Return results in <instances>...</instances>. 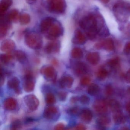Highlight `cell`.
I'll return each mask as SVG.
<instances>
[{"label":"cell","instance_id":"46","mask_svg":"<svg viewBox=\"0 0 130 130\" xmlns=\"http://www.w3.org/2000/svg\"><path fill=\"white\" fill-rule=\"evenodd\" d=\"M79 100V98L76 96H73L71 97L70 99V101L71 103H75L77 102V100Z\"/></svg>","mask_w":130,"mask_h":130},{"label":"cell","instance_id":"25","mask_svg":"<svg viewBox=\"0 0 130 130\" xmlns=\"http://www.w3.org/2000/svg\"><path fill=\"white\" fill-rule=\"evenodd\" d=\"M20 81L17 77H12L8 81L7 86L10 89H14V90L17 89L19 86Z\"/></svg>","mask_w":130,"mask_h":130},{"label":"cell","instance_id":"35","mask_svg":"<svg viewBox=\"0 0 130 130\" xmlns=\"http://www.w3.org/2000/svg\"><path fill=\"white\" fill-rule=\"evenodd\" d=\"M22 127V123L19 120H15L13 122L10 126V128L12 130H18Z\"/></svg>","mask_w":130,"mask_h":130},{"label":"cell","instance_id":"18","mask_svg":"<svg viewBox=\"0 0 130 130\" xmlns=\"http://www.w3.org/2000/svg\"><path fill=\"white\" fill-rule=\"evenodd\" d=\"M13 3L12 0H1L0 3V13L1 15L6 14Z\"/></svg>","mask_w":130,"mask_h":130},{"label":"cell","instance_id":"20","mask_svg":"<svg viewBox=\"0 0 130 130\" xmlns=\"http://www.w3.org/2000/svg\"><path fill=\"white\" fill-rule=\"evenodd\" d=\"M74 71L78 75H82L86 73L87 70L86 66L83 62H78L75 64Z\"/></svg>","mask_w":130,"mask_h":130},{"label":"cell","instance_id":"26","mask_svg":"<svg viewBox=\"0 0 130 130\" xmlns=\"http://www.w3.org/2000/svg\"><path fill=\"white\" fill-rule=\"evenodd\" d=\"M108 105L112 111L116 113L120 112L121 106L118 101L114 99L111 100L109 102Z\"/></svg>","mask_w":130,"mask_h":130},{"label":"cell","instance_id":"17","mask_svg":"<svg viewBox=\"0 0 130 130\" xmlns=\"http://www.w3.org/2000/svg\"><path fill=\"white\" fill-rule=\"evenodd\" d=\"M4 106L6 109L9 111L14 110L17 106V102L14 98H8L4 102Z\"/></svg>","mask_w":130,"mask_h":130},{"label":"cell","instance_id":"41","mask_svg":"<svg viewBox=\"0 0 130 130\" xmlns=\"http://www.w3.org/2000/svg\"><path fill=\"white\" fill-rule=\"evenodd\" d=\"M65 126L63 123H60L58 124L55 126L54 129L56 130H63L64 129Z\"/></svg>","mask_w":130,"mask_h":130},{"label":"cell","instance_id":"28","mask_svg":"<svg viewBox=\"0 0 130 130\" xmlns=\"http://www.w3.org/2000/svg\"><path fill=\"white\" fill-rule=\"evenodd\" d=\"M71 56L75 59H80L83 57V54L81 48L79 47H75L71 51Z\"/></svg>","mask_w":130,"mask_h":130},{"label":"cell","instance_id":"7","mask_svg":"<svg viewBox=\"0 0 130 130\" xmlns=\"http://www.w3.org/2000/svg\"><path fill=\"white\" fill-rule=\"evenodd\" d=\"M24 100L26 105L31 111H35L39 106V101L35 95H26L24 97Z\"/></svg>","mask_w":130,"mask_h":130},{"label":"cell","instance_id":"30","mask_svg":"<svg viewBox=\"0 0 130 130\" xmlns=\"http://www.w3.org/2000/svg\"><path fill=\"white\" fill-rule=\"evenodd\" d=\"M13 57L10 54H3L1 55V62L4 64L9 63L13 60Z\"/></svg>","mask_w":130,"mask_h":130},{"label":"cell","instance_id":"8","mask_svg":"<svg viewBox=\"0 0 130 130\" xmlns=\"http://www.w3.org/2000/svg\"><path fill=\"white\" fill-rule=\"evenodd\" d=\"M23 87L25 91L27 92H30L34 90L35 83L33 79V75L30 71H28L25 77Z\"/></svg>","mask_w":130,"mask_h":130},{"label":"cell","instance_id":"45","mask_svg":"<svg viewBox=\"0 0 130 130\" xmlns=\"http://www.w3.org/2000/svg\"><path fill=\"white\" fill-rule=\"evenodd\" d=\"M75 129L76 130H85L86 128L83 125L79 124L75 127Z\"/></svg>","mask_w":130,"mask_h":130},{"label":"cell","instance_id":"3","mask_svg":"<svg viewBox=\"0 0 130 130\" xmlns=\"http://www.w3.org/2000/svg\"><path fill=\"white\" fill-rule=\"evenodd\" d=\"M42 3L47 11L53 14L62 15L67 9L65 0H42Z\"/></svg>","mask_w":130,"mask_h":130},{"label":"cell","instance_id":"24","mask_svg":"<svg viewBox=\"0 0 130 130\" xmlns=\"http://www.w3.org/2000/svg\"><path fill=\"white\" fill-rule=\"evenodd\" d=\"M113 119L115 123L118 124H124L126 121L125 116L120 112L116 113L113 117Z\"/></svg>","mask_w":130,"mask_h":130},{"label":"cell","instance_id":"31","mask_svg":"<svg viewBox=\"0 0 130 130\" xmlns=\"http://www.w3.org/2000/svg\"><path fill=\"white\" fill-rule=\"evenodd\" d=\"M45 102L48 105L54 104L56 102V99L54 94L51 93H47L45 96Z\"/></svg>","mask_w":130,"mask_h":130},{"label":"cell","instance_id":"23","mask_svg":"<svg viewBox=\"0 0 130 130\" xmlns=\"http://www.w3.org/2000/svg\"><path fill=\"white\" fill-rule=\"evenodd\" d=\"M13 55L16 59L21 63H24L26 60V54L23 51L20 50L15 51L14 52Z\"/></svg>","mask_w":130,"mask_h":130},{"label":"cell","instance_id":"4","mask_svg":"<svg viewBox=\"0 0 130 130\" xmlns=\"http://www.w3.org/2000/svg\"><path fill=\"white\" fill-rule=\"evenodd\" d=\"M113 10L118 20L125 22L130 15V3L122 1H118L114 4Z\"/></svg>","mask_w":130,"mask_h":130},{"label":"cell","instance_id":"11","mask_svg":"<svg viewBox=\"0 0 130 130\" xmlns=\"http://www.w3.org/2000/svg\"><path fill=\"white\" fill-rule=\"evenodd\" d=\"M86 37L80 29H77L74 32L72 42L74 44L83 45L86 43Z\"/></svg>","mask_w":130,"mask_h":130},{"label":"cell","instance_id":"50","mask_svg":"<svg viewBox=\"0 0 130 130\" xmlns=\"http://www.w3.org/2000/svg\"><path fill=\"white\" fill-rule=\"evenodd\" d=\"M100 1L104 4L108 3L110 1V0H100Z\"/></svg>","mask_w":130,"mask_h":130},{"label":"cell","instance_id":"44","mask_svg":"<svg viewBox=\"0 0 130 130\" xmlns=\"http://www.w3.org/2000/svg\"><path fill=\"white\" fill-rule=\"evenodd\" d=\"M4 82V76L3 72L2 69L1 70V85L2 86L3 85Z\"/></svg>","mask_w":130,"mask_h":130},{"label":"cell","instance_id":"5","mask_svg":"<svg viewBox=\"0 0 130 130\" xmlns=\"http://www.w3.org/2000/svg\"><path fill=\"white\" fill-rule=\"evenodd\" d=\"M25 41L28 47L33 49H39L43 44L41 36L35 31H25Z\"/></svg>","mask_w":130,"mask_h":130},{"label":"cell","instance_id":"12","mask_svg":"<svg viewBox=\"0 0 130 130\" xmlns=\"http://www.w3.org/2000/svg\"><path fill=\"white\" fill-rule=\"evenodd\" d=\"M58 112V109L55 106H48L44 111L43 116L46 119L52 120L57 117Z\"/></svg>","mask_w":130,"mask_h":130},{"label":"cell","instance_id":"37","mask_svg":"<svg viewBox=\"0 0 130 130\" xmlns=\"http://www.w3.org/2000/svg\"><path fill=\"white\" fill-rule=\"evenodd\" d=\"M58 96L59 100L61 101H64L66 100L67 96V93L64 91H60L58 93Z\"/></svg>","mask_w":130,"mask_h":130},{"label":"cell","instance_id":"29","mask_svg":"<svg viewBox=\"0 0 130 130\" xmlns=\"http://www.w3.org/2000/svg\"><path fill=\"white\" fill-rule=\"evenodd\" d=\"M100 88L98 85L94 84H91L88 89V92L91 95H95L99 92Z\"/></svg>","mask_w":130,"mask_h":130},{"label":"cell","instance_id":"40","mask_svg":"<svg viewBox=\"0 0 130 130\" xmlns=\"http://www.w3.org/2000/svg\"><path fill=\"white\" fill-rule=\"evenodd\" d=\"M106 93L108 95H111L113 93V90L110 85H108L106 87Z\"/></svg>","mask_w":130,"mask_h":130},{"label":"cell","instance_id":"14","mask_svg":"<svg viewBox=\"0 0 130 130\" xmlns=\"http://www.w3.org/2000/svg\"><path fill=\"white\" fill-rule=\"evenodd\" d=\"M20 15L18 10L13 9L10 10L7 14L4 15L7 19L11 23L19 21Z\"/></svg>","mask_w":130,"mask_h":130},{"label":"cell","instance_id":"22","mask_svg":"<svg viewBox=\"0 0 130 130\" xmlns=\"http://www.w3.org/2000/svg\"><path fill=\"white\" fill-rule=\"evenodd\" d=\"M102 47L107 51H112L114 50L115 45L113 40L111 38H108L102 42Z\"/></svg>","mask_w":130,"mask_h":130},{"label":"cell","instance_id":"33","mask_svg":"<svg viewBox=\"0 0 130 130\" xmlns=\"http://www.w3.org/2000/svg\"><path fill=\"white\" fill-rule=\"evenodd\" d=\"M108 75V71L105 69H100L97 72V76L100 79H105Z\"/></svg>","mask_w":130,"mask_h":130},{"label":"cell","instance_id":"16","mask_svg":"<svg viewBox=\"0 0 130 130\" xmlns=\"http://www.w3.org/2000/svg\"><path fill=\"white\" fill-rule=\"evenodd\" d=\"M94 108L97 112L100 114H103L107 111V105L103 100H97L94 105Z\"/></svg>","mask_w":130,"mask_h":130},{"label":"cell","instance_id":"13","mask_svg":"<svg viewBox=\"0 0 130 130\" xmlns=\"http://www.w3.org/2000/svg\"><path fill=\"white\" fill-rule=\"evenodd\" d=\"M15 44L13 40L7 39L2 42L1 49L4 52L10 53L15 49Z\"/></svg>","mask_w":130,"mask_h":130},{"label":"cell","instance_id":"42","mask_svg":"<svg viewBox=\"0 0 130 130\" xmlns=\"http://www.w3.org/2000/svg\"><path fill=\"white\" fill-rule=\"evenodd\" d=\"M124 52L125 54H128L130 52V42H127L125 45L124 48Z\"/></svg>","mask_w":130,"mask_h":130},{"label":"cell","instance_id":"48","mask_svg":"<svg viewBox=\"0 0 130 130\" xmlns=\"http://www.w3.org/2000/svg\"><path fill=\"white\" fill-rule=\"evenodd\" d=\"M27 3L29 4H32L35 3L36 2L37 0H26Z\"/></svg>","mask_w":130,"mask_h":130},{"label":"cell","instance_id":"47","mask_svg":"<svg viewBox=\"0 0 130 130\" xmlns=\"http://www.w3.org/2000/svg\"><path fill=\"white\" fill-rule=\"evenodd\" d=\"M126 109L127 111L129 112L130 117V102L128 103L126 105Z\"/></svg>","mask_w":130,"mask_h":130},{"label":"cell","instance_id":"38","mask_svg":"<svg viewBox=\"0 0 130 130\" xmlns=\"http://www.w3.org/2000/svg\"><path fill=\"white\" fill-rule=\"evenodd\" d=\"M81 103L84 105L88 104L89 103L90 99L86 95H82L79 99Z\"/></svg>","mask_w":130,"mask_h":130},{"label":"cell","instance_id":"49","mask_svg":"<svg viewBox=\"0 0 130 130\" xmlns=\"http://www.w3.org/2000/svg\"><path fill=\"white\" fill-rule=\"evenodd\" d=\"M15 92L16 93H17V94L21 93V90H20L19 87H18L17 89H15Z\"/></svg>","mask_w":130,"mask_h":130},{"label":"cell","instance_id":"19","mask_svg":"<svg viewBox=\"0 0 130 130\" xmlns=\"http://www.w3.org/2000/svg\"><path fill=\"white\" fill-rule=\"evenodd\" d=\"M80 116L81 119L84 122L89 123L92 118V113L89 109H85L80 112Z\"/></svg>","mask_w":130,"mask_h":130},{"label":"cell","instance_id":"43","mask_svg":"<svg viewBox=\"0 0 130 130\" xmlns=\"http://www.w3.org/2000/svg\"><path fill=\"white\" fill-rule=\"evenodd\" d=\"M125 79L127 83H130V69L128 70L125 74Z\"/></svg>","mask_w":130,"mask_h":130},{"label":"cell","instance_id":"34","mask_svg":"<svg viewBox=\"0 0 130 130\" xmlns=\"http://www.w3.org/2000/svg\"><path fill=\"white\" fill-rule=\"evenodd\" d=\"M119 59L118 58H115L110 60L108 62V64L111 67L115 68L119 66Z\"/></svg>","mask_w":130,"mask_h":130},{"label":"cell","instance_id":"6","mask_svg":"<svg viewBox=\"0 0 130 130\" xmlns=\"http://www.w3.org/2000/svg\"><path fill=\"white\" fill-rule=\"evenodd\" d=\"M40 72L45 78L49 81H54L57 78V71L51 66H44L41 68Z\"/></svg>","mask_w":130,"mask_h":130},{"label":"cell","instance_id":"27","mask_svg":"<svg viewBox=\"0 0 130 130\" xmlns=\"http://www.w3.org/2000/svg\"><path fill=\"white\" fill-rule=\"evenodd\" d=\"M19 22L22 25H26L29 24L31 22L30 15L26 13L20 14Z\"/></svg>","mask_w":130,"mask_h":130},{"label":"cell","instance_id":"32","mask_svg":"<svg viewBox=\"0 0 130 130\" xmlns=\"http://www.w3.org/2000/svg\"><path fill=\"white\" fill-rule=\"evenodd\" d=\"M109 122L110 119L107 116H102L98 119V123L102 126H106L109 124Z\"/></svg>","mask_w":130,"mask_h":130},{"label":"cell","instance_id":"2","mask_svg":"<svg viewBox=\"0 0 130 130\" xmlns=\"http://www.w3.org/2000/svg\"><path fill=\"white\" fill-rule=\"evenodd\" d=\"M97 17L94 14H89L80 20V27L85 31L87 38L91 40H94L99 35L101 29L104 27L103 23H99Z\"/></svg>","mask_w":130,"mask_h":130},{"label":"cell","instance_id":"9","mask_svg":"<svg viewBox=\"0 0 130 130\" xmlns=\"http://www.w3.org/2000/svg\"><path fill=\"white\" fill-rule=\"evenodd\" d=\"M61 44L60 41L57 40H52L45 45V51L47 54L57 53L60 51Z\"/></svg>","mask_w":130,"mask_h":130},{"label":"cell","instance_id":"15","mask_svg":"<svg viewBox=\"0 0 130 130\" xmlns=\"http://www.w3.org/2000/svg\"><path fill=\"white\" fill-rule=\"evenodd\" d=\"M73 82L72 77L66 75L62 77L60 80V85L62 88H70L72 87Z\"/></svg>","mask_w":130,"mask_h":130},{"label":"cell","instance_id":"36","mask_svg":"<svg viewBox=\"0 0 130 130\" xmlns=\"http://www.w3.org/2000/svg\"><path fill=\"white\" fill-rule=\"evenodd\" d=\"M68 113L72 115H76L80 112L79 109L77 107H73L70 109L68 111Z\"/></svg>","mask_w":130,"mask_h":130},{"label":"cell","instance_id":"1","mask_svg":"<svg viewBox=\"0 0 130 130\" xmlns=\"http://www.w3.org/2000/svg\"><path fill=\"white\" fill-rule=\"evenodd\" d=\"M39 28L41 32L45 38L51 41L56 40L63 36L64 31L61 23L51 17H46L42 19Z\"/></svg>","mask_w":130,"mask_h":130},{"label":"cell","instance_id":"21","mask_svg":"<svg viewBox=\"0 0 130 130\" xmlns=\"http://www.w3.org/2000/svg\"><path fill=\"white\" fill-rule=\"evenodd\" d=\"M87 60L92 64H96L99 61L100 56L97 52L89 53L87 56Z\"/></svg>","mask_w":130,"mask_h":130},{"label":"cell","instance_id":"10","mask_svg":"<svg viewBox=\"0 0 130 130\" xmlns=\"http://www.w3.org/2000/svg\"><path fill=\"white\" fill-rule=\"evenodd\" d=\"M1 18L0 37L2 39L7 35L10 27L11 22L7 19L4 15L1 16Z\"/></svg>","mask_w":130,"mask_h":130},{"label":"cell","instance_id":"39","mask_svg":"<svg viewBox=\"0 0 130 130\" xmlns=\"http://www.w3.org/2000/svg\"><path fill=\"white\" fill-rule=\"evenodd\" d=\"M90 82V79L88 77H84L80 79V84L83 86H87L89 84Z\"/></svg>","mask_w":130,"mask_h":130},{"label":"cell","instance_id":"51","mask_svg":"<svg viewBox=\"0 0 130 130\" xmlns=\"http://www.w3.org/2000/svg\"><path fill=\"white\" fill-rule=\"evenodd\" d=\"M128 92L130 95V87H128L127 89Z\"/></svg>","mask_w":130,"mask_h":130}]
</instances>
